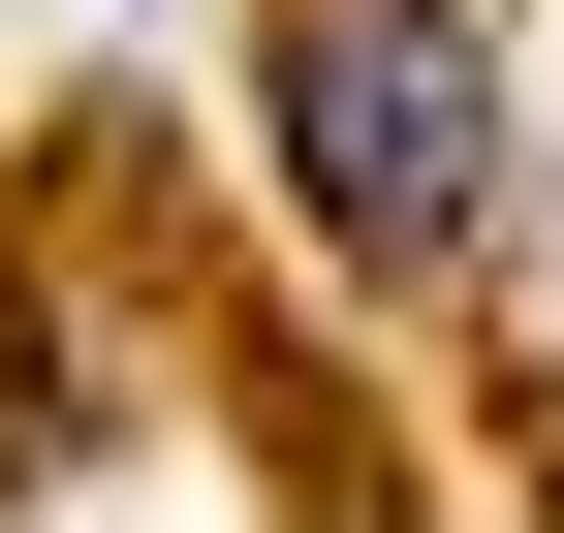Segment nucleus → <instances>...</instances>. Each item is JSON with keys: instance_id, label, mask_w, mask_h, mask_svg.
<instances>
[{"instance_id": "1", "label": "nucleus", "mask_w": 564, "mask_h": 533, "mask_svg": "<svg viewBox=\"0 0 564 533\" xmlns=\"http://www.w3.org/2000/svg\"><path fill=\"white\" fill-rule=\"evenodd\" d=\"M282 188H314V251H470L502 220V63H470V0H282Z\"/></svg>"}]
</instances>
